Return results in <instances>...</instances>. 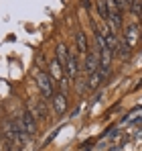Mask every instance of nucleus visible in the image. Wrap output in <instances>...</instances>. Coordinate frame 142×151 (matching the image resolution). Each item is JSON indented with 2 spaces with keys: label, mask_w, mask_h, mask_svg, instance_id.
Masks as SVG:
<instances>
[{
  "label": "nucleus",
  "mask_w": 142,
  "mask_h": 151,
  "mask_svg": "<svg viewBox=\"0 0 142 151\" xmlns=\"http://www.w3.org/2000/svg\"><path fill=\"white\" fill-rule=\"evenodd\" d=\"M106 25L110 27L112 31H118L120 27H122V12H112L110 14V19H108V23Z\"/></svg>",
  "instance_id": "9d476101"
},
{
  "label": "nucleus",
  "mask_w": 142,
  "mask_h": 151,
  "mask_svg": "<svg viewBox=\"0 0 142 151\" xmlns=\"http://www.w3.org/2000/svg\"><path fill=\"white\" fill-rule=\"evenodd\" d=\"M138 37H140V33H138V29H136L134 25L126 27V31H124V43H126L130 49L138 43Z\"/></svg>",
  "instance_id": "0eeeda50"
},
{
  "label": "nucleus",
  "mask_w": 142,
  "mask_h": 151,
  "mask_svg": "<svg viewBox=\"0 0 142 151\" xmlns=\"http://www.w3.org/2000/svg\"><path fill=\"white\" fill-rule=\"evenodd\" d=\"M28 112L33 114L35 121H45L47 119V106H45V102L31 100L28 102Z\"/></svg>",
  "instance_id": "f03ea898"
},
{
  "label": "nucleus",
  "mask_w": 142,
  "mask_h": 151,
  "mask_svg": "<svg viewBox=\"0 0 142 151\" xmlns=\"http://www.w3.org/2000/svg\"><path fill=\"white\" fill-rule=\"evenodd\" d=\"M21 121H23V125H24L28 135H37V121L33 119V114L28 110H24L23 114H21Z\"/></svg>",
  "instance_id": "6e6552de"
},
{
  "label": "nucleus",
  "mask_w": 142,
  "mask_h": 151,
  "mask_svg": "<svg viewBox=\"0 0 142 151\" xmlns=\"http://www.w3.org/2000/svg\"><path fill=\"white\" fill-rule=\"evenodd\" d=\"M51 104H53V110L57 112V114H63L65 110H67V96L65 94H53V98H51Z\"/></svg>",
  "instance_id": "423d86ee"
},
{
  "label": "nucleus",
  "mask_w": 142,
  "mask_h": 151,
  "mask_svg": "<svg viewBox=\"0 0 142 151\" xmlns=\"http://www.w3.org/2000/svg\"><path fill=\"white\" fill-rule=\"evenodd\" d=\"M104 2H106V6H108L110 14H112V12H120V10H118V4H116V0H104Z\"/></svg>",
  "instance_id": "2eb2a0df"
},
{
  "label": "nucleus",
  "mask_w": 142,
  "mask_h": 151,
  "mask_svg": "<svg viewBox=\"0 0 142 151\" xmlns=\"http://www.w3.org/2000/svg\"><path fill=\"white\" fill-rule=\"evenodd\" d=\"M0 151H2V145H0Z\"/></svg>",
  "instance_id": "412c9836"
},
{
  "label": "nucleus",
  "mask_w": 142,
  "mask_h": 151,
  "mask_svg": "<svg viewBox=\"0 0 142 151\" xmlns=\"http://www.w3.org/2000/svg\"><path fill=\"white\" fill-rule=\"evenodd\" d=\"M99 82H102V74H99V72L89 74V78H87V86H89V90H95V88L99 86Z\"/></svg>",
  "instance_id": "4468645a"
},
{
  "label": "nucleus",
  "mask_w": 142,
  "mask_h": 151,
  "mask_svg": "<svg viewBox=\"0 0 142 151\" xmlns=\"http://www.w3.org/2000/svg\"><path fill=\"white\" fill-rule=\"evenodd\" d=\"M83 6H85V8H89V6H92V4H89V0H83Z\"/></svg>",
  "instance_id": "a211bd4d"
},
{
  "label": "nucleus",
  "mask_w": 142,
  "mask_h": 151,
  "mask_svg": "<svg viewBox=\"0 0 142 151\" xmlns=\"http://www.w3.org/2000/svg\"><path fill=\"white\" fill-rule=\"evenodd\" d=\"M75 49H77V53H83V55L87 53V37H85L83 31L77 33V47Z\"/></svg>",
  "instance_id": "9b49d317"
},
{
  "label": "nucleus",
  "mask_w": 142,
  "mask_h": 151,
  "mask_svg": "<svg viewBox=\"0 0 142 151\" xmlns=\"http://www.w3.org/2000/svg\"><path fill=\"white\" fill-rule=\"evenodd\" d=\"M37 86H39V90H41V94H43L45 100H51V98H53L55 86H53V80L49 78V74H45V72H37Z\"/></svg>",
  "instance_id": "f257e3e1"
},
{
  "label": "nucleus",
  "mask_w": 142,
  "mask_h": 151,
  "mask_svg": "<svg viewBox=\"0 0 142 151\" xmlns=\"http://www.w3.org/2000/svg\"><path fill=\"white\" fill-rule=\"evenodd\" d=\"M116 4H118V10L122 12V10H126L130 4H128V0H116Z\"/></svg>",
  "instance_id": "f3484780"
},
{
  "label": "nucleus",
  "mask_w": 142,
  "mask_h": 151,
  "mask_svg": "<svg viewBox=\"0 0 142 151\" xmlns=\"http://www.w3.org/2000/svg\"><path fill=\"white\" fill-rule=\"evenodd\" d=\"M67 57H69V49H67V45L65 43H59L57 45V61L65 68V63H67Z\"/></svg>",
  "instance_id": "1a4fd4ad"
},
{
  "label": "nucleus",
  "mask_w": 142,
  "mask_h": 151,
  "mask_svg": "<svg viewBox=\"0 0 142 151\" xmlns=\"http://www.w3.org/2000/svg\"><path fill=\"white\" fill-rule=\"evenodd\" d=\"M140 37H142V35H140Z\"/></svg>",
  "instance_id": "4be33fe9"
},
{
  "label": "nucleus",
  "mask_w": 142,
  "mask_h": 151,
  "mask_svg": "<svg viewBox=\"0 0 142 151\" xmlns=\"http://www.w3.org/2000/svg\"><path fill=\"white\" fill-rule=\"evenodd\" d=\"M132 2H136V0H128V4H132Z\"/></svg>",
  "instance_id": "aec40b11"
},
{
  "label": "nucleus",
  "mask_w": 142,
  "mask_h": 151,
  "mask_svg": "<svg viewBox=\"0 0 142 151\" xmlns=\"http://www.w3.org/2000/svg\"><path fill=\"white\" fill-rule=\"evenodd\" d=\"M99 70V49L94 51V53H85V72L87 76L95 74Z\"/></svg>",
  "instance_id": "7ed1b4c3"
},
{
  "label": "nucleus",
  "mask_w": 142,
  "mask_h": 151,
  "mask_svg": "<svg viewBox=\"0 0 142 151\" xmlns=\"http://www.w3.org/2000/svg\"><path fill=\"white\" fill-rule=\"evenodd\" d=\"M114 53H118L122 59H130V47L124 43V39H118V45H116V51Z\"/></svg>",
  "instance_id": "f8f14e48"
},
{
  "label": "nucleus",
  "mask_w": 142,
  "mask_h": 151,
  "mask_svg": "<svg viewBox=\"0 0 142 151\" xmlns=\"http://www.w3.org/2000/svg\"><path fill=\"white\" fill-rule=\"evenodd\" d=\"M95 6H97V12H99V17L108 23V19H110V10H108V6H106V2L104 0H97L95 2Z\"/></svg>",
  "instance_id": "ddd939ff"
},
{
  "label": "nucleus",
  "mask_w": 142,
  "mask_h": 151,
  "mask_svg": "<svg viewBox=\"0 0 142 151\" xmlns=\"http://www.w3.org/2000/svg\"><path fill=\"white\" fill-rule=\"evenodd\" d=\"M49 78L55 80V82H61V80L65 78V68H63L57 59H53V61L49 63Z\"/></svg>",
  "instance_id": "20e7f679"
},
{
  "label": "nucleus",
  "mask_w": 142,
  "mask_h": 151,
  "mask_svg": "<svg viewBox=\"0 0 142 151\" xmlns=\"http://www.w3.org/2000/svg\"><path fill=\"white\" fill-rule=\"evenodd\" d=\"M65 70H67L69 78H75V76H77V72H79V63H77V49H71L69 51V57H67Z\"/></svg>",
  "instance_id": "39448f33"
},
{
  "label": "nucleus",
  "mask_w": 142,
  "mask_h": 151,
  "mask_svg": "<svg viewBox=\"0 0 142 151\" xmlns=\"http://www.w3.org/2000/svg\"><path fill=\"white\" fill-rule=\"evenodd\" d=\"M130 8H132V12H134L136 17H142V14H140V4H138V0H136V2H132V4H130Z\"/></svg>",
  "instance_id": "dca6fc26"
},
{
  "label": "nucleus",
  "mask_w": 142,
  "mask_h": 151,
  "mask_svg": "<svg viewBox=\"0 0 142 151\" xmlns=\"http://www.w3.org/2000/svg\"><path fill=\"white\" fill-rule=\"evenodd\" d=\"M140 14H142V0H140Z\"/></svg>",
  "instance_id": "6ab92c4d"
}]
</instances>
